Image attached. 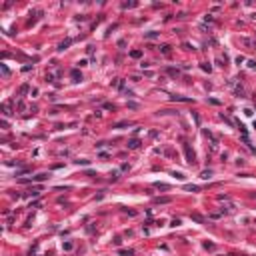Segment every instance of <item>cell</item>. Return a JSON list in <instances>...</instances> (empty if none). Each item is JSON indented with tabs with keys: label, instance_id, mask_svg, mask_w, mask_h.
Returning a JSON list of instances; mask_svg holds the SVG:
<instances>
[{
	"label": "cell",
	"instance_id": "obj_1",
	"mask_svg": "<svg viewBox=\"0 0 256 256\" xmlns=\"http://www.w3.org/2000/svg\"><path fill=\"white\" fill-rule=\"evenodd\" d=\"M156 202H158V204H166V202H170V198H156Z\"/></svg>",
	"mask_w": 256,
	"mask_h": 256
},
{
	"label": "cell",
	"instance_id": "obj_2",
	"mask_svg": "<svg viewBox=\"0 0 256 256\" xmlns=\"http://www.w3.org/2000/svg\"><path fill=\"white\" fill-rule=\"evenodd\" d=\"M124 126H128V122H118V124H114V128H124Z\"/></svg>",
	"mask_w": 256,
	"mask_h": 256
},
{
	"label": "cell",
	"instance_id": "obj_3",
	"mask_svg": "<svg viewBox=\"0 0 256 256\" xmlns=\"http://www.w3.org/2000/svg\"><path fill=\"white\" fill-rule=\"evenodd\" d=\"M128 146H130V148H136V146H138V140H132V142H130V144H128Z\"/></svg>",
	"mask_w": 256,
	"mask_h": 256
}]
</instances>
